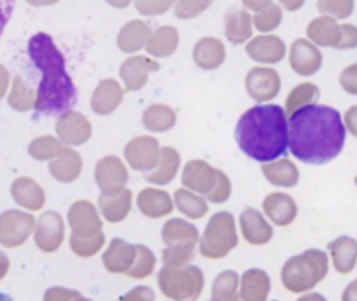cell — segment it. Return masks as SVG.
<instances>
[{
	"instance_id": "6da1fadb",
	"label": "cell",
	"mask_w": 357,
	"mask_h": 301,
	"mask_svg": "<svg viewBox=\"0 0 357 301\" xmlns=\"http://www.w3.org/2000/svg\"><path fill=\"white\" fill-rule=\"evenodd\" d=\"M345 134L340 111L328 105H310L289 117V150L300 162H331L344 150Z\"/></svg>"
},
{
	"instance_id": "7a4b0ae2",
	"label": "cell",
	"mask_w": 357,
	"mask_h": 301,
	"mask_svg": "<svg viewBox=\"0 0 357 301\" xmlns=\"http://www.w3.org/2000/svg\"><path fill=\"white\" fill-rule=\"evenodd\" d=\"M236 141L250 159L267 164L282 159L289 150V121L279 105H257L241 115Z\"/></svg>"
},
{
	"instance_id": "3957f363",
	"label": "cell",
	"mask_w": 357,
	"mask_h": 301,
	"mask_svg": "<svg viewBox=\"0 0 357 301\" xmlns=\"http://www.w3.org/2000/svg\"><path fill=\"white\" fill-rule=\"evenodd\" d=\"M28 56L42 73L35 110L42 115H63L72 110L77 103V89L54 40L47 33H35L28 42Z\"/></svg>"
},
{
	"instance_id": "277c9868",
	"label": "cell",
	"mask_w": 357,
	"mask_h": 301,
	"mask_svg": "<svg viewBox=\"0 0 357 301\" xmlns=\"http://www.w3.org/2000/svg\"><path fill=\"white\" fill-rule=\"evenodd\" d=\"M236 242L237 236L234 216L227 211L216 213L206 226L204 240H202L204 254L206 256H222L230 247L236 246Z\"/></svg>"
},
{
	"instance_id": "5b68a950",
	"label": "cell",
	"mask_w": 357,
	"mask_h": 301,
	"mask_svg": "<svg viewBox=\"0 0 357 301\" xmlns=\"http://www.w3.org/2000/svg\"><path fill=\"white\" fill-rule=\"evenodd\" d=\"M160 145L152 136H138L126 145L124 157L128 166L139 173H152L160 160Z\"/></svg>"
},
{
	"instance_id": "8992f818",
	"label": "cell",
	"mask_w": 357,
	"mask_h": 301,
	"mask_svg": "<svg viewBox=\"0 0 357 301\" xmlns=\"http://www.w3.org/2000/svg\"><path fill=\"white\" fill-rule=\"evenodd\" d=\"M129 173L122 159L115 155H107L100 159L94 167V181L101 194H115L126 190Z\"/></svg>"
},
{
	"instance_id": "52a82bcc",
	"label": "cell",
	"mask_w": 357,
	"mask_h": 301,
	"mask_svg": "<svg viewBox=\"0 0 357 301\" xmlns=\"http://www.w3.org/2000/svg\"><path fill=\"white\" fill-rule=\"evenodd\" d=\"M91 134H93V128H91L89 118L80 111L70 110L59 115L56 121V136L63 145L80 146L89 141Z\"/></svg>"
},
{
	"instance_id": "ba28073f",
	"label": "cell",
	"mask_w": 357,
	"mask_h": 301,
	"mask_svg": "<svg viewBox=\"0 0 357 301\" xmlns=\"http://www.w3.org/2000/svg\"><path fill=\"white\" fill-rule=\"evenodd\" d=\"M246 91L255 101L265 105L281 91V77L274 68L255 66L246 75Z\"/></svg>"
},
{
	"instance_id": "9c48e42d",
	"label": "cell",
	"mask_w": 357,
	"mask_h": 301,
	"mask_svg": "<svg viewBox=\"0 0 357 301\" xmlns=\"http://www.w3.org/2000/svg\"><path fill=\"white\" fill-rule=\"evenodd\" d=\"M35 226V218L28 211L9 209L0 215V239L6 246H20Z\"/></svg>"
},
{
	"instance_id": "30bf717a",
	"label": "cell",
	"mask_w": 357,
	"mask_h": 301,
	"mask_svg": "<svg viewBox=\"0 0 357 301\" xmlns=\"http://www.w3.org/2000/svg\"><path fill=\"white\" fill-rule=\"evenodd\" d=\"M216 180H218V169L201 159L188 160L183 167V173H181L183 187L195 192V194L204 195V197L211 194Z\"/></svg>"
},
{
	"instance_id": "8fae6325",
	"label": "cell",
	"mask_w": 357,
	"mask_h": 301,
	"mask_svg": "<svg viewBox=\"0 0 357 301\" xmlns=\"http://www.w3.org/2000/svg\"><path fill=\"white\" fill-rule=\"evenodd\" d=\"M289 65L298 75L310 77L319 72L323 66V54L314 42L298 38L289 49Z\"/></svg>"
},
{
	"instance_id": "7c38bea8",
	"label": "cell",
	"mask_w": 357,
	"mask_h": 301,
	"mask_svg": "<svg viewBox=\"0 0 357 301\" xmlns=\"http://www.w3.org/2000/svg\"><path fill=\"white\" fill-rule=\"evenodd\" d=\"M159 68V63L153 61L149 56H131L122 63L119 73H121L126 91L132 93V91L143 89L146 80H149L150 72H157Z\"/></svg>"
},
{
	"instance_id": "4fadbf2b",
	"label": "cell",
	"mask_w": 357,
	"mask_h": 301,
	"mask_svg": "<svg viewBox=\"0 0 357 301\" xmlns=\"http://www.w3.org/2000/svg\"><path fill=\"white\" fill-rule=\"evenodd\" d=\"M68 223L75 236L89 237L101 233V218L98 215V209L93 202L89 201H77L73 202L72 208L68 209Z\"/></svg>"
},
{
	"instance_id": "5bb4252c",
	"label": "cell",
	"mask_w": 357,
	"mask_h": 301,
	"mask_svg": "<svg viewBox=\"0 0 357 301\" xmlns=\"http://www.w3.org/2000/svg\"><path fill=\"white\" fill-rule=\"evenodd\" d=\"M246 52L257 63L275 65L286 56V44L278 35H258L248 42Z\"/></svg>"
},
{
	"instance_id": "9a60e30c",
	"label": "cell",
	"mask_w": 357,
	"mask_h": 301,
	"mask_svg": "<svg viewBox=\"0 0 357 301\" xmlns=\"http://www.w3.org/2000/svg\"><path fill=\"white\" fill-rule=\"evenodd\" d=\"M136 204H138L139 213L146 218L159 219L166 218L167 215L173 213V209L176 208L174 206V199H171V195L167 192L160 190V188H143L138 194V199H136Z\"/></svg>"
},
{
	"instance_id": "2e32d148",
	"label": "cell",
	"mask_w": 357,
	"mask_h": 301,
	"mask_svg": "<svg viewBox=\"0 0 357 301\" xmlns=\"http://www.w3.org/2000/svg\"><path fill=\"white\" fill-rule=\"evenodd\" d=\"M265 216L271 222H274L279 226H288L289 223L295 222L296 215H298V206H296L295 199L288 194H281V192H272L261 202Z\"/></svg>"
},
{
	"instance_id": "e0dca14e",
	"label": "cell",
	"mask_w": 357,
	"mask_h": 301,
	"mask_svg": "<svg viewBox=\"0 0 357 301\" xmlns=\"http://www.w3.org/2000/svg\"><path fill=\"white\" fill-rule=\"evenodd\" d=\"M124 100V89L114 79H105L94 89L91 96V110L96 115H110L121 107Z\"/></svg>"
},
{
	"instance_id": "ac0fdd59",
	"label": "cell",
	"mask_w": 357,
	"mask_h": 301,
	"mask_svg": "<svg viewBox=\"0 0 357 301\" xmlns=\"http://www.w3.org/2000/svg\"><path fill=\"white\" fill-rule=\"evenodd\" d=\"M13 201L24 211H40L45 204V192L31 178H17L10 185Z\"/></svg>"
},
{
	"instance_id": "d6986e66",
	"label": "cell",
	"mask_w": 357,
	"mask_h": 301,
	"mask_svg": "<svg viewBox=\"0 0 357 301\" xmlns=\"http://www.w3.org/2000/svg\"><path fill=\"white\" fill-rule=\"evenodd\" d=\"M63 232H65V225H63L61 215L56 211H45L37 219L35 240L45 251H52L61 244Z\"/></svg>"
},
{
	"instance_id": "ffe728a7",
	"label": "cell",
	"mask_w": 357,
	"mask_h": 301,
	"mask_svg": "<svg viewBox=\"0 0 357 301\" xmlns=\"http://www.w3.org/2000/svg\"><path fill=\"white\" fill-rule=\"evenodd\" d=\"M49 173L59 183H73L82 173V157L72 146H66L58 159L49 162Z\"/></svg>"
},
{
	"instance_id": "44dd1931",
	"label": "cell",
	"mask_w": 357,
	"mask_h": 301,
	"mask_svg": "<svg viewBox=\"0 0 357 301\" xmlns=\"http://www.w3.org/2000/svg\"><path fill=\"white\" fill-rule=\"evenodd\" d=\"M194 61L202 70H215L223 65L227 58L225 45L216 37H204L195 44Z\"/></svg>"
},
{
	"instance_id": "7402d4cb",
	"label": "cell",
	"mask_w": 357,
	"mask_h": 301,
	"mask_svg": "<svg viewBox=\"0 0 357 301\" xmlns=\"http://www.w3.org/2000/svg\"><path fill=\"white\" fill-rule=\"evenodd\" d=\"M98 206L107 222L119 223L131 213L132 192L126 188V190L115 192V194H101Z\"/></svg>"
},
{
	"instance_id": "603a6c76",
	"label": "cell",
	"mask_w": 357,
	"mask_h": 301,
	"mask_svg": "<svg viewBox=\"0 0 357 301\" xmlns=\"http://www.w3.org/2000/svg\"><path fill=\"white\" fill-rule=\"evenodd\" d=\"M307 37L317 47H337L342 38V26L330 16L316 17L307 26Z\"/></svg>"
},
{
	"instance_id": "cb8c5ba5",
	"label": "cell",
	"mask_w": 357,
	"mask_h": 301,
	"mask_svg": "<svg viewBox=\"0 0 357 301\" xmlns=\"http://www.w3.org/2000/svg\"><path fill=\"white\" fill-rule=\"evenodd\" d=\"M150 35H152V30L145 21L132 20L126 23L119 31L117 45L122 52L132 54V52H138L139 49L146 47Z\"/></svg>"
},
{
	"instance_id": "d4e9b609",
	"label": "cell",
	"mask_w": 357,
	"mask_h": 301,
	"mask_svg": "<svg viewBox=\"0 0 357 301\" xmlns=\"http://www.w3.org/2000/svg\"><path fill=\"white\" fill-rule=\"evenodd\" d=\"M261 173H264L265 180L268 183L275 185L281 188H291L298 185L300 171L295 164L289 159L282 157V159L274 160V162H267L261 166Z\"/></svg>"
},
{
	"instance_id": "484cf974",
	"label": "cell",
	"mask_w": 357,
	"mask_h": 301,
	"mask_svg": "<svg viewBox=\"0 0 357 301\" xmlns=\"http://www.w3.org/2000/svg\"><path fill=\"white\" fill-rule=\"evenodd\" d=\"M181 166V157L173 146H164L160 150V160L159 166L152 171V173L145 174V180L152 185H159V187H164V185H169L171 181L176 178L178 171H180Z\"/></svg>"
},
{
	"instance_id": "4316f807",
	"label": "cell",
	"mask_w": 357,
	"mask_h": 301,
	"mask_svg": "<svg viewBox=\"0 0 357 301\" xmlns=\"http://www.w3.org/2000/svg\"><path fill=\"white\" fill-rule=\"evenodd\" d=\"M241 229L248 242L251 244L268 242L272 237V226L265 222L264 215L257 209H244L241 215Z\"/></svg>"
},
{
	"instance_id": "83f0119b",
	"label": "cell",
	"mask_w": 357,
	"mask_h": 301,
	"mask_svg": "<svg viewBox=\"0 0 357 301\" xmlns=\"http://www.w3.org/2000/svg\"><path fill=\"white\" fill-rule=\"evenodd\" d=\"M180 44V35L174 26H159L152 31L149 42H146V52L153 58H167L173 54Z\"/></svg>"
},
{
	"instance_id": "f1b7e54d",
	"label": "cell",
	"mask_w": 357,
	"mask_h": 301,
	"mask_svg": "<svg viewBox=\"0 0 357 301\" xmlns=\"http://www.w3.org/2000/svg\"><path fill=\"white\" fill-rule=\"evenodd\" d=\"M253 20L246 9H230L225 14V35L232 44H244L253 35Z\"/></svg>"
},
{
	"instance_id": "f546056e",
	"label": "cell",
	"mask_w": 357,
	"mask_h": 301,
	"mask_svg": "<svg viewBox=\"0 0 357 301\" xmlns=\"http://www.w3.org/2000/svg\"><path fill=\"white\" fill-rule=\"evenodd\" d=\"M176 124V111L162 103L150 105L143 111V125L150 132H166Z\"/></svg>"
},
{
	"instance_id": "4dcf8cb0",
	"label": "cell",
	"mask_w": 357,
	"mask_h": 301,
	"mask_svg": "<svg viewBox=\"0 0 357 301\" xmlns=\"http://www.w3.org/2000/svg\"><path fill=\"white\" fill-rule=\"evenodd\" d=\"M174 206L181 215H185L190 219L204 218L208 213V201L202 195L188 190V188H178L174 192Z\"/></svg>"
},
{
	"instance_id": "1f68e13d",
	"label": "cell",
	"mask_w": 357,
	"mask_h": 301,
	"mask_svg": "<svg viewBox=\"0 0 357 301\" xmlns=\"http://www.w3.org/2000/svg\"><path fill=\"white\" fill-rule=\"evenodd\" d=\"M7 103L14 111H20V114L30 111L37 107V93L30 86H26V82L21 77H14L10 93L7 96Z\"/></svg>"
},
{
	"instance_id": "d6a6232c",
	"label": "cell",
	"mask_w": 357,
	"mask_h": 301,
	"mask_svg": "<svg viewBox=\"0 0 357 301\" xmlns=\"http://www.w3.org/2000/svg\"><path fill=\"white\" fill-rule=\"evenodd\" d=\"M66 145H63L58 138L52 136H38L28 146V153L31 159L38 160V162H52L58 159L63 152H65Z\"/></svg>"
},
{
	"instance_id": "836d02e7",
	"label": "cell",
	"mask_w": 357,
	"mask_h": 301,
	"mask_svg": "<svg viewBox=\"0 0 357 301\" xmlns=\"http://www.w3.org/2000/svg\"><path fill=\"white\" fill-rule=\"evenodd\" d=\"M319 100V87L316 84H300L296 86L291 93L288 94V100H286V114L291 117L295 111L302 110V108L310 107V105H317Z\"/></svg>"
},
{
	"instance_id": "e575fe53",
	"label": "cell",
	"mask_w": 357,
	"mask_h": 301,
	"mask_svg": "<svg viewBox=\"0 0 357 301\" xmlns=\"http://www.w3.org/2000/svg\"><path fill=\"white\" fill-rule=\"evenodd\" d=\"M162 237L166 244L173 242V240H190V242H195L197 240V229L192 223L174 218L164 225Z\"/></svg>"
},
{
	"instance_id": "d590c367",
	"label": "cell",
	"mask_w": 357,
	"mask_h": 301,
	"mask_svg": "<svg viewBox=\"0 0 357 301\" xmlns=\"http://www.w3.org/2000/svg\"><path fill=\"white\" fill-rule=\"evenodd\" d=\"M281 21H282V9L279 6H275V3H272L271 7H267V9L257 13L253 17L255 28L260 30L261 33H267V31L275 30V28L281 24Z\"/></svg>"
},
{
	"instance_id": "8d00e7d4",
	"label": "cell",
	"mask_w": 357,
	"mask_h": 301,
	"mask_svg": "<svg viewBox=\"0 0 357 301\" xmlns=\"http://www.w3.org/2000/svg\"><path fill=\"white\" fill-rule=\"evenodd\" d=\"M213 2L215 0H178L176 6H174V14L180 20H192V17H197L199 14L209 9Z\"/></svg>"
},
{
	"instance_id": "74e56055",
	"label": "cell",
	"mask_w": 357,
	"mask_h": 301,
	"mask_svg": "<svg viewBox=\"0 0 357 301\" xmlns=\"http://www.w3.org/2000/svg\"><path fill=\"white\" fill-rule=\"evenodd\" d=\"M317 9L324 16L347 17L352 13V0H317Z\"/></svg>"
},
{
	"instance_id": "f35d334b",
	"label": "cell",
	"mask_w": 357,
	"mask_h": 301,
	"mask_svg": "<svg viewBox=\"0 0 357 301\" xmlns=\"http://www.w3.org/2000/svg\"><path fill=\"white\" fill-rule=\"evenodd\" d=\"M176 2L178 0H135V6L143 16H159L176 6Z\"/></svg>"
},
{
	"instance_id": "ab89813d",
	"label": "cell",
	"mask_w": 357,
	"mask_h": 301,
	"mask_svg": "<svg viewBox=\"0 0 357 301\" xmlns=\"http://www.w3.org/2000/svg\"><path fill=\"white\" fill-rule=\"evenodd\" d=\"M230 195H232V183H230L229 176L218 169V180H216L215 188H213L211 194L206 195V199L211 204H223V202L229 201Z\"/></svg>"
},
{
	"instance_id": "60d3db41",
	"label": "cell",
	"mask_w": 357,
	"mask_h": 301,
	"mask_svg": "<svg viewBox=\"0 0 357 301\" xmlns=\"http://www.w3.org/2000/svg\"><path fill=\"white\" fill-rule=\"evenodd\" d=\"M72 244H73V247H75L77 253L93 254L94 251H96L98 247L103 244V236H101V233H96V236H89V237L73 236Z\"/></svg>"
},
{
	"instance_id": "b9f144b4",
	"label": "cell",
	"mask_w": 357,
	"mask_h": 301,
	"mask_svg": "<svg viewBox=\"0 0 357 301\" xmlns=\"http://www.w3.org/2000/svg\"><path fill=\"white\" fill-rule=\"evenodd\" d=\"M340 84L347 93L357 94V65L349 66L347 70H344L340 77Z\"/></svg>"
},
{
	"instance_id": "7bdbcfd3",
	"label": "cell",
	"mask_w": 357,
	"mask_h": 301,
	"mask_svg": "<svg viewBox=\"0 0 357 301\" xmlns=\"http://www.w3.org/2000/svg\"><path fill=\"white\" fill-rule=\"evenodd\" d=\"M357 45V30L351 24H344L342 26V38L340 44L337 45V49H347V47H356Z\"/></svg>"
},
{
	"instance_id": "ee69618b",
	"label": "cell",
	"mask_w": 357,
	"mask_h": 301,
	"mask_svg": "<svg viewBox=\"0 0 357 301\" xmlns=\"http://www.w3.org/2000/svg\"><path fill=\"white\" fill-rule=\"evenodd\" d=\"M272 2H274V0H243L244 7L255 10V13H260V10L267 9V7L272 6Z\"/></svg>"
},
{
	"instance_id": "f6af8a7d",
	"label": "cell",
	"mask_w": 357,
	"mask_h": 301,
	"mask_svg": "<svg viewBox=\"0 0 357 301\" xmlns=\"http://www.w3.org/2000/svg\"><path fill=\"white\" fill-rule=\"evenodd\" d=\"M345 128L349 129V132L357 136V107H352L351 110L345 114Z\"/></svg>"
},
{
	"instance_id": "bcb514c9",
	"label": "cell",
	"mask_w": 357,
	"mask_h": 301,
	"mask_svg": "<svg viewBox=\"0 0 357 301\" xmlns=\"http://www.w3.org/2000/svg\"><path fill=\"white\" fill-rule=\"evenodd\" d=\"M279 3H281L286 10H291L293 13V10L302 9V6L305 3V0H279Z\"/></svg>"
},
{
	"instance_id": "7dc6e473",
	"label": "cell",
	"mask_w": 357,
	"mask_h": 301,
	"mask_svg": "<svg viewBox=\"0 0 357 301\" xmlns=\"http://www.w3.org/2000/svg\"><path fill=\"white\" fill-rule=\"evenodd\" d=\"M105 2L110 3L112 7H117V9H124V7H128L132 0H105Z\"/></svg>"
},
{
	"instance_id": "c3c4849f",
	"label": "cell",
	"mask_w": 357,
	"mask_h": 301,
	"mask_svg": "<svg viewBox=\"0 0 357 301\" xmlns=\"http://www.w3.org/2000/svg\"><path fill=\"white\" fill-rule=\"evenodd\" d=\"M26 2L33 7H44V6H52V3L59 2V0H26Z\"/></svg>"
}]
</instances>
